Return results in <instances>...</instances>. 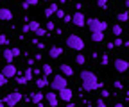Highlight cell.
<instances>
[{
    "instance_id": "cell-8",
    "label": "cell",
    "mask_w": 129,
    "mask_h": 107,
    "mask_svg": "<svg viewBox=\"0 0 129 107\" xmlns=\"http://www.w3.org/2000/svg\"><path fill=\"white\" fill-rule=\"evenodd\" d=\"M113 66H115V70L118 71V73H125L127 70H129V63L125 59H117L115 63H113Z\"/></svg>"
},
{
    "instance_id": "cell-2",
    "label": "cell",
    "mask_w": 129,
    "mask_h": 107,
    "mask_svg": "<svg viewBox=\"0 0 129 107\" xmlns=\"http://www.w3.org/2000/svg\"><path fill=\"white\" fill-rule=\"evenodd\" d=\"M86 27L90 29V32H104L108 29V23L99 20V18H86Z\"/></svg>"
},
{
    "instance_id": "cell-4",
    "label": "cell",
    "mask_w": 129,
    "mask_h": 107,
    "mask_svg": "<svg viewBox=\"0 0 129 107\" xmlns=\"http://www.w3.org/2000/svg\"><path fill=\"white\" fill-rule=\"evenodd\" d=\"M48 86H50V89H52V91H57V93H59L61 89L68 87V80L64 79V75H54Z\"/></svg>"
},
{
    "instance_id": "cell-21",
    "label": "cell",
    "mask_w": 129,
    "mask_h": 107,
    "mask_svg": "<svg viewBox=\"0 0 129 107\" xmlns=\"http://www.w3.org/2000/svg\"><path fill=\"white\" fill-rule=\"evenodd\" d=\"M118 22H129V13L127 11H122V13H118Z\"/></svg>"
},
{
    "instance_id": "cell-15",
    "label": "cell",
    "mask_w": 129,
    "mask_h": 107,
    "mask_svg": "<svg viewBox=\"0 0 129 107\" xmlns=\"http://www.w3.org/2000/svg\"><path fill=\"white\" fill-rule=\"evenodd\" d=\"M61 54H63V48H61V47H52L50 50H48V55H50V59H57Z\"/></svg>"
},
{
    "instance_id": "cell-29",
    "label": "cell",
    "mask_w": 129,
    "mask_h": 107,
    "mask_svg": "<svg viewBox=\"0 0 129 107\" xmlns=\"http://www.w3.org/2000/svg\"><path fill=\"white\" fill-rule=\"evenodd\" d=\"M56 29V25H54V22H47V30L48 32H52V30Z\"/></svg>"
},
{
    "instance_id": "cell-22",
    "label": "cell",
    "mask_w": 129,
    "mask_h": 107,
    "mask_svg": "<svg viewBox=\"0 0 129 107\" xmlns=\"http://www.w3.org/2000/svg\"><path fill=\"white\" fill-rule=\"evenodd\" d=\"M41 71H43L45 77H48V75L52 73V66H50V64H43V66H41Z\"/></svg>"
},
{
    "instance_id": "cell-44",
    "label": "cell",
    "mask_w": 129,
    "mask_h": 107,
    "mask_svg": "<svg viewBox=\"0 0 129 107\" xmlns=\"http://www.w3.org/2000/svg\"><path fill=\"white\" fill-rule=\"evenodd\" d=\"M36 107H43V105H41V103H38V105H36Z\"/></svg>"
},
{
    "instance_id": "cell-32",
    "label": "cell",
    "mask_w": 129,
    "mask_h": 107,
    "mask_svg": "<svg viewBox=\"0 0 129 107\" xmlns=\"http://www.w3.org/2000/svg\"><path fill=\"white\" fill-rule=\"evenodd\" d=\"M113 43H115V47H122V45H124V41H122V38H117L115 41H113Z\"/></svg>"
},
{
    "instance_id": "cell-10",
    "label": "cell",
    "mask_w": 129,
    "mask_h": 107,
    "mask_svg": "<svg viewBox=\"0 0 129 107\" xmlns=\"http://www.w3.org/2000/svg\"><path fill=\"white\" fill-rule=\"evenodd\" d=\"M45 100L48 102V105H50V107H57L59 96H57L56 91H50V93H47V95H45Z\"/></svg>"
},
{
    "instance_id": "cell-12",
    "label": "cell",
    "mask_w": 129,
    "mask_h": 107,
    "mask_svg": "<svg viewBox=\"0 0 129 107\" xmlns=\"http://www.w3.org/2000/svg\"><path fill=\"white\" fill-rule=\"evenodd\" d=\"M57 11H59V6H57V4H50V6L45 9V16H47V18H50L52 14H56Z\"/></svg>"
},
{
    "instance_id": "cell-39",
    "label": "cell",
    "mask_w": 129,
    "mask_h": 107,
    "mask_svg": "<svg viewBox=\"0 0 129 107\" xmlns=\"http://www.w3.org/2000/svg\"><path fill=\"white\" fill-rule=\"evenodd\" d=\"M13 54H14V57H18L20 55V48H13Z\"/></svg>"
},
{
    "instance_id": "cell-43",
    "label": "cell",
    "mask_w": 129,
    "mask_h": 107,
    "mask_svg": "<svg viewBox=\"0 0 129 107\" xmlns=\"http://www.w3.org/2000/svg\"><path fill=\"white\" fill-rule=\"evenodd\" d=\"M125 7H127V9H129V0H125Z\"/></svg>"
},
{
    "instance_id": "cell-3",
    "label": "cell",
    "mask_w": 129,
    "mask_h": 107,
    "mask_svg": "<svg viewBox=\"0 0 129 107\" xmlns=\"http://www.w3.org/2000/svg\"><path fill=\"white\" fill-rule=\"evenodd\" d=\"M67 47L68 48H72V50H84V39L81 38V36H77V34H70L68 38H67Z\"/></svg>"
},
{
    "instance_id": "cell-24",
    "label": "cell",
    "mask_w": 129,
    "mask_h": 107,
    "mask_svg": "<svg viewBox=\"0 0 129 107\" xmlns=\"http://www.w3.org/2000/svg\"><path fill=\"white\" fill-rule=\"evenodd\" d=\"M16 82H18L20 86H25V84H27L29 80L25 79V75H22V73H20V75H16Z\"/></svg>"
},
{
    "instance_id": "cell-14",
    "label": "cell",
    "mask_w": 129,
    "mask_h": 107,
    "mask_svg": "<svg viewBox=\"0 0 129 107\" xmlns=\"http://www.w3.org/2000/svg\"><path fill=\"white\" fill-rule=\"evenodd\" d=\"M2 55H4V59H6V64H13V59H14V54H13V48H6Z\"/></svg>"
},
{
    "instance_id": "cell-42",
    "label": "cell",
    "mask_w": 129,
    "mask_h": 107,
    "mask_svg": "<svg viewBox=\"0 0 129 107\" xmlns=\"http://www.w3.org/2000/svg\"><path fill=\"white\" fill-rule=\"evenodd\" d=\"M67 107H77V105H74L72 102H68V103H67Z\"/></svg>"
},
{
    "instance_id": "cell-9",
    "label": "cell",
    "mask_w": 129,
    "mask_h": 107,
    "mask_svg": "<svg viewBox=\"0 0 129 107\" xmlns=\"http://www.w3.org/2000/svg\"><path fill=\"white\" fill-rule=\"evenodd\" d=\"M57 96H59V100H63V102H67V103H68V102H72L74 93H72V89H70V87H64V89L59 91V95H57Z\"/></svg>"
},
{
    "instance_id": "cell-20",
    "label": "cell",
    "mask_w": 129,
    "mask_h": 107,
    "mask_svg": "<svg viewBox=\"0 0 129 107\" xmlns=\"http://www.w3.org/2000/svg\"><path fill=\"white\" fill-rule=\"evenodd\" d=\"M25 79L27 80H32V79H34V70H32V66H27V70H25Z\"/></svg>"
},
{
    "instance_id": "cell-28",
    "label": "cell",
    "mask_w": 129,
    "mask_h": 107,
    "mask_svg": "<svg viewBox=\"0 0 129 107\" xmlns=\"http://www.w3.org/2000/svg\"><path fill=\"white\" fill-rule=\"evenodd\" d=\"M47 32H48L47 29H38L36 32H34V34H36V36H47Z\"/></svg>"
},
{
    "instance_id": "cell-40",
    "label": "cell",
    "mask_w": 129,
    "mask_h": 107,
    "mask_svg": "<svg viewBox=\"0 0 129 107\" xmlns=\"http://www.w3.org/2000/svg\"><path fill=\"white\" fill-rule=\"evenodd\" d=\"M22 7H23V9H29V7H30V6H29V4H27V2H22Z\"/></svg>"
},
{
    "instance_id": "cell-37",
    "label": "cell",
    "mask_w": 129,
    "mask_h": 107,
    "mask_svg": "<svg viewBox=\"0 0 129 107\" xmlns=\"http://www.w3.org/2000/svg\"><path fill=\"white\" fill-rule=\"evenodd\" d=\"M101 95H102V98H108V96H109V93H108V89H102V93H101Z\"/></svg>"
},
{
    "instance_id": "cell-31",
    "label": "cell",
    "mask_w": 129,
    "mask_h": 107,
    "mask_svg": "<svg viewBox=\"0 0 129 107\" xmlns=\"http://www.w3.org/2000/svg\"><path fill=\"white\" fill-rule=\"evenodd\" d=\"M0 45H7V36L0 34Z\"/></svg>"
},
{
    "instance_id": "cell-17",
    "label": "cell",
    "mask_w": 129,
    "mask_h": 107,
    "mask_svg": "<svg viewBox=\"0 0 129 107\" xmlns=\"http://www.w3.org/2000/svg\"><path fill=\"white\" fill-rule=\"evenodd\" d=\"M34 80H36V86H38V87H47L48 84H50V80H48L47 77H43V79H34Z\"/></svg>"
},
{
    "instance_id": "cell-45",
    "label": "cell",
    "mask_w": 129,
    "mask_h": 107,
    "mask_svg": "<svg viewBox=\"0 0 129 107\" xmlns=\"http://www.w3.org/2000/svg\"><path fill=\"white\" fill-rule=\"evenodd\" d=\"M45 2H50V0H45Z\"/></svg>"
},
{
    "instance_id": "cell-30",
    "label": "cell",
    "mask_w": 129,
    "mask_h": 107,
    "mask_svg": "<svg viewBox=\"0 0 129 107\" xmlns=\"http://www.w3.org/2000/svg\"><path fill=\"white\" fill-rule=\"evenodd\" d=\"M101 64H102V66H108V55H106V54L101 57Z\"/></svg>"
},
{
    "instance_id": "cell-36",
    "label": "cell",
    "mask_w": 129,
    "mask_h": 107,
    "mask_svg": "<svg viewBox=\"0 0 129 107\" xmlns=\"http://www.w3.org/2000/svg\"><path fill=\"white\" fill-rule=\"evenodd\" d=\"M23 2H27L29 6H36V4H38V0H23Z\"/></svg>"
},
{
    "instance_id": "cell-19",
    "label": "cell",
    "mask_w": 129,
    "mask_h": 107,
    "mask_svg": "<svg viewBox=\"0 0 129 107\" xmlns=\"http://www.w3.org/2000/svg\"><path fill=\"white\" fill-rule=\"evenodd\" d=\"M43 98H45V95H43V93H32V102H34L36 105H38V103H41V100H43Z\"/></svg>"
},
{
    "instance_id": "cell-16",
    "label": "cell",
    "mask_w": 129,
    "mask_h": 107,
    "mask_svg": "<svg viewBox=\"0 0 129 107\" xmlns=\"http://www.w3.org/2000/svg\"><path fill=\"white\" fill-rule=\"evenodd\" d=\"M91 41L93 43H102L104 41V32H91Z\"/></svg>"
},
{
    "instance_id": "cell-46",
    "label": "cell",
    "mask_w": 129,
    "mask_h": 107,
    "mask_svg": "<svg viewBox=\"0 0 129 107\" xmlns=\"http://www.w3.org/2000/svg\"><path fill=\"white\" fill-rule=\"evenodd\" d=\"M77 107H79V105H77Z\"/></svg>"
},
{
    "instance_id": "cell-34",
    "label": "cell",
    "mask_w": 129,
    "mask_h": 107,
    "mask_svg": "<svg viewBox=\"0 0 129 107\" xmlns=\"http://www.w3.org/2000/svg\"><path fill=\"white\" fill-rule=\"evenodd\" d=\"M56 16H57V18H64L67 14H64V11H63V9H59V11L56 13Z\"/></svg>"
},
{
    "instance_id": "cell-35",
    "label": "cell",
    "mask_w": 129,
    "mask_h": 107,
    "mask_svg": "<svg viewBox=\"0 0 129 107\" xmlns=\"http://www.w3.org/2000/svg\"><path fill=\"white\" fill-rule=\"evenodd\" d=\"M22 32H30V27H29V23H25V25L22 27Z\"/></svg>"
},
{
    "instance_id": "cell-1",
    "label": "cell",
    "mask_w": 129,
    "mask_h": 107,
    "mask_svg": "<svg viewBox=\"0 0 129 107\" xmlns=\"http://www.w3.org/2000/svg\"><path fill=\"white\" fill-rule=\"evenodd\" d=\"M79 79H81V84H83L84 91H95V89L101 87V82L97 79V75L90 70H83L79 73Z\"/></svg>"
},
{
    "instance_id": "cell-5",
    "label": "cell",
    "mask_w": 129,
    "mask_h": 107,
    "mask_svg": "<svg viewBox=\"0 0 129 107\" xmlns=\"http://www.w3.org/2000/svg\"><path fill=\"white\" fill-rule=\"evenodd\" d=\"M22 100V93H18V91H13V93H9L6 96V103L7 107H16V103H18Z\"/></svg>"
},
{
    "instance_id": "cell-38",
    "label": "cell",
    "mask_w": 129,
    "mask_h": 107,
    "mask_svg": "<svg viewBox=\"0 0 129 107\" xmlns=\"http://www.w3.org/2000/svg\"><path fill=\"white\" fill-rule=\"evenodd\" d=\"M115 87H117V89H122V82H120V80H115Z\"/></svg>"
},
{
    "instance_id": "cell-25",
    "label": "cell",
    "mask_w": 129,
    "mask_h": 107,
    "mask_svg": "<svg viewBox=\"0 0 129 107\" xmlns=\"http://www.w3.org/2000/svg\"><path fill=\"white\" fill-rule=\"evenodd\" d=\"M29 27H30V32H36L38 29H41L40 27V22H29Z\"/></svg>"
},
{
    "instance_id": "cell-11",
    "label": "cell",
    "mask_w": 129,
    "mask_h": 107,
    "mask_svg": "<svg viewBox=\"0 0 129 107\" xmlns=\"http://www.w3.org/2000/svg\"><path fill=\"white\" fill-rule=\"evenodd\" d=\"M0 20L2 22H11L13 20V11L9 7H0Z\"/></svg>"
},
{
    "instance_id": "cell-27",
    "label": "cell",
    "mask_w": 129,
    "mask_h": 107,
    "mask_svg": "<svg viewBox=\"0 0 129 107\" xmlns=\"http://www.w3.org/2000/svg\"><path fill=\"white\" fill-rule=\"evenodd\" d=\"M97 6L101 9H108V0H97Z\"/></svg>"
},
{
    "instance_id": "cell-7",
    "label": "cell",
    "mask_w": 129,
    "mask_h": 107,
    "mask_svg": "<svg viewBox=\"0 0 129 107\" xmlns=\"http://www.w3.org/2000/svg\"><path fill=\"white\" fill-rule=\"evenodd\" d=\"M2 73L6 75L7 79H14L16 75H18V70H16V66H14V64H4Z\"/></svg>"
},
{
    "instance_id": "cell-18",
    "label": "cell",
    "mask_w": 129,
    "mask_h": 107,
    "mask_svg": "<svg viewBox=\"0 0 129 107\" xmlns=\"http://www.w3.org/2000/svg\"><path fill=\"white\" fill-rule=\"evenodd\" d=\"M111 30H113V34H115L117 38L122 36V25H120V23H115V25L111 27Z\"/></svg>"
},
{
    "instance_id": "cell-26",
    "label": "cell",
    "mask_w": 129,
    "mask_h": 107,
    "mask_svg": "<svg viewBox=\"0 0 129 107\" xmlns=\"http://www.w3.org/2000/svg\"><path fill=\"white\" fill-rule=\"evenodd\" d=\"M7 80H9V79L6 77V75H4L2 71H0V87H4V86L7 84Z\"/></svg>"
},
{
    "instance_id": "cell-13",
    "label": "cell",
    "mask_w": 129,
    "mask_h": 107,
    "mask_svg": "<svg viewBox=\"0 0 129 107\" xmlns=\"http://www.w3.org/2000/svg\"><path fill=\"white\" fill-rule=\"evenodd\" d=\"M59 70H61V73L64 75V77H72V75H74V68L70 64H61Z\"/></svg>"
},
{
    "instance_id": "cell-23",
    "label": "cell",
    "mask_w": 129,
    "mask_h": 107,
    "mask_svg": "<svg viewBox=\"0 0 129 107\" xmlns=\"http://www.w3.org/2000/svg\"><path fill=\"white\" fill-rule=\"evenodd\" d=\"M75 63H77V64H86V57L79 52V54L75 55Z\"/></svg>"
},
{
    "instance_id": "cell-41",
    "label": "cell",
    "mask_w": 129,
    "mask_h": 107,
    "mask_svg": "<svg viewBox=\"0 0 129 107\" xmlns=\"http://www.w3.org/2000/svg\"><path fill=\"white\" fill-rule=\"evenodd\" d=\"M113 107H124V103H120V102H117L115 105H113Z\"/></svg>"
},
{
    "instance_id": "cell-6",
    "label": "cell",
    "mask_w": 129,
    "mask_h": 107,
    "mask_svg": "<svg viewBox=\"0 0 129 107\" xmlns=\"http://www.w3.org/2000/svg\"><path fill=\"white\" fill-rule=\"evenodd\" d=\"M72 23L77 25V27H86V16L81 11H75L72 14Z\"/></svg>"
},
{
    "instance_id": "cell-33",
    "label": "cell",
    "mask_w": 129,
    "mask_h": 107,
    "mask_svg": "<svg viewBox=\"0 0 129 107\" xmlns=\"http://www.w3.org/2000/svg\"><path fill=\"white\" fill-rule=\"evenodd\" d=\"M97 107H106V102H104V98H99V100H97Z\"/></svg>"
}]
</instances>
